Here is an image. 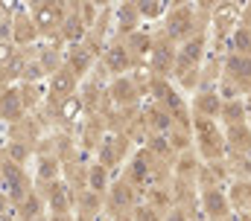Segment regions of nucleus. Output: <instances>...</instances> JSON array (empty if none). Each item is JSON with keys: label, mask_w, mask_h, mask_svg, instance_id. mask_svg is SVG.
Returning <instances> with one entry per match:
<instances>
[{"label": "nucleus", "mask_w": 251, "mask_h": 221, "mask_svg": "<svg viewBox=\"0 0 251 221\" xmlns=\"http://www.w3.org/2000/svg\"><path fill=\"white\" fill-rule=\"evenodd\" d=\"M111 64L114 67H126V53H111Z\"/></svg>", "instance_id": "1"}, {"label": "nucleus", "mask_w": 251, "mask_h": 221, "mask_svg": "<svg viewBox=\"0 0 251 221\" xmlns=\"http://www.w3.org/2000/svg\"><path fill=\"white\" fill-rule=\"evenodd\" d=\"M76 110H79V99H70V102L64 105V113H67V116H73Z\"/></svg>", "instance_id": "2"}, {"label": "nucleus", "mask_w": 251, "mask_h": 221, "mask_svg": "<svg viewBox=\"0 0 251 221\" xmlns=\"http://www.w3.org/2000/svg\"><path fill=\"white\" fill-rule=\"evenodd\" d=\"M67 88H70V79L67 76H59L56 79V90H67Z\"/></svg>", "instance_id": "3"}]
</instances>
